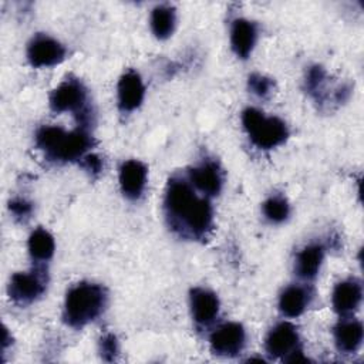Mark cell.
I'll return each instance as SVG.
<instances>
[{"mask_svg": "<svg viewBox=\"0 0 364 364\" xmlns=\"http://www.w3.org/2000/svg\"><path fill=\"white\" fill-rule=\"evenodd\" d=\"M164 205L169 226L179 235L202 239L209 232L213 219L210 202L199 196L188 179L172 176L168 181Z\"/></svg>", "mask_w": 364, "mask_h": 364, "instance_id": "6da1fadb", "label": "cell"}, {"mask_svg": "<svg viewBox=\"0 0 364 364\" xmlns=\"http://www.w3.org/2000/svg\"><path fill=\"white\" fill-rule=\"evenodd\" d=\"M92 138L85 128L67 132L54 125H44L36 134V145L44 151L50 161L73 162L82 159L90 149Z\"/></svg>", "mask_w": 364, "mask_h": 364, "instance_id": "7a4b0ae2", "label": "cell"}, {"mask_svg": "<svg viewBox=\"0 0 364 364\" xmlns=\"http://www.w3.org/2000/svg\"><path fill=\"white\" fill-rule=\"evenodd\" d=\"M107 293L102 286L95 283H78L73 286L64 301V321L75 328H80L95 320L104 310Z\"/></svg>", "mask_w": 364, "mask_h": 364, "instance_id": "3957f363", "label": "cell"}, {"mask_svg": "<svg viewBox=\"0 0 364 364\" xmlns=\"http://www.w3.org/2000/svg\"><path fill=\"white\" fill-rule=\"evenodd\" d=\"M242 124L250 141L260 149H272L283 144L289 136L287 125L277 117H266L256 108L242 112Z\"/></svg>", "mask_w": 364, "mask_h": 364, "instance_id": "277c9868", "label": "cell"}, {"mask_svg": "<svg viewBox=\"0 0 364 364\" xmlns=\"http://www.w3.org/2000/svg\"><path fill=\"white\" fill-rule=\"evenodd\" d=\"M50 107L54 112L73 111L82 115L90 111L87 107V90L77 78H67L53 90L50 95Z\"/></svg>", "mask_w": 364, "mask_h": 364, "instance_id": "5b68a950", "label": "cell"}, {"mask_svg": "<svg viewBox=\"0 0 364 364\" xmlns=\"http://www.w3.org/2000/svg\"><path fill=\"white\" fill-rule=\"evenodd\" d=\"M47 286V274L43 269L36 267L27 273H14L10 279L7 291L13 301L18 304H28L38 299Z\"/></svg>", "mask_w": 364, "mask_h": 364, "instance_id": "8992f818", "label": "cell"}, {"mask_svg": "<svg viewBox=\"0 0 364 364\" xmlns=\"http://www.w3.org/2000/svg\"><path fill=\"white\" fill-rule=\"evenodd\" d=\"M246 343V331L240 323L229 321L219 326L209 337V346L215 355L235 357Z\"/></svg>", "mask_w": 364, "mask_h": 364, "instance_id": "52a82bcc", "label": "cell"}, {"mask_svg": "<svg viewBox=\"0 0 364 364\" xmlns=\"http://www.w3.org/2000/svg\"><path fill=\"white\" fill-rule=\"evenodd\" d=\"M64 58V46L47 34L34 36L27 46V60L36 68L55 65Z\"/></svg>", "mask_w": 364, "mask_h": 364, "instance_id": "ba28073f", "label": "cell"}, {"mask_svg": "<svg viewBox=\"0 0 364 364\" xmlns=\"http://www.w3.org/2000/svg\"><path fill=\"white\" fill-rule=\"evenodd\" d=\"M188 181L203 196H215L220 192L223 178L219 165L215 161H203L188 172Z\"/></svg>", "mask_w": 364, "mask_h": 364, "instance_id": "9c48e42d", "label": "cell"}, {"mask_svg": "<svg viewBox=\"0 0 364 364\" xmlns=\"http://www.w3.org/2000/svg\"><path fill=\"white\" fill-rule=\"evenodd\" d=\"M189 304L192 318L198 326H209L219 313L218 296L203 287H195L189 293Z\"/></svg>", "mask_w": 364, "mask_h": 364, "instance_id": "30bf717a", "label": "cell"}, {"mask_svg": "<svg viewBox=\"0 0 364 364\" xmlns=\"http://www.w3.org/2000/svg\"><path fill=\"white\" fill-rule=\"evenodd\" d=\"M299 333L291 323L283 321L276 324L267 334L264 347L266 351L273 357H287L290 353L297 350Z\"/></svg>", "mask_w": 364, "mask_h": 364, "instance_id": "8fae6325", "label": "cell"}, {"mask_svg": "<svg viewBox=\"0 0 364 364\" xmlns=\"http://www.w3.org/2000/svg\"><path fill=\"white\" fill-rule=\"evenodd\" d=\"M118 107L122 112H131L136 109L145 95V87L135 70L125 71L118 81Z\"/></svg>", "mask_w": 364, "mask_h": 364, "instance_id": "7c38bea8", "label": "cell"}, {"mask_svg": "<svg viewBox=\"0 0 364 364\" xmlns=\"http://www.w3.org/2000/svg\"><path fill=\"white\" fill-rule=\"evenodd\" d=\"M146 166L138 159H128L119 168V188L128 199H138L146 185Z\"/></svg>", "mask_w": 364, "mask_h": 364, "instance_id": "4fadbf2b", "label": "cell"}, {"mask_svg": "<svg viewBox=\"0 0 364 364\" xmlns=\"http://www.w3.org/2000/svg\"><path fill=\"white\" fill-rule=\"evenodd\" d=\"M361 297L363 290L360 282L355 279H347L336 284L331 294V303L334 310L344 316L354 311L360 306Z\"/></svg>", "mask_w": 364, "mask_h": 364, "instance_id": "5bb4252c", "label": "cell"}, {"mask_svg": "<svg viewBox=\"0 0 364 364\" xmlns=\"http://www.w3.org/2000/svg\"><path fill=\"white\" fill-rule=\"evenodd\" d=\"M257 37L256 24L246 18H236L230 30V46L239 58H247Z\"/></svg>", "mask_w": 364, "mask_h": 364, "instance_id": "9a60e30c", "label": "cell"}, {"mask_svg": "<svg viewBox=\"0 0 364 364\" xmlns=\"http://www.w3.org/2000/svg\"><path fill=\"white\" fill-rule=\"evenodd\" d=\"M334 341L340 351L355 353L363 343V324L355 318H343L334 327Z\"/></svg>", "mask_w": 364, "mask_h": 364, "instance_id": "2e32d148", "label": "cell"}, {"mask_svg": "<svg viewBox=\"0 0 364 364\" xmlns=\"http://www.w3.org/2000/svg\"><path fill=\"white\" fill-rule=\"evenodd\" d=\"M324 250L320 245H309L303 247L296 257V273L306 280L314 279L323 263Z\"/></svg>", "mask_w": 364, "mask_h": 364, "instance_id": "e0dca14e", "label": "cell"}, {"mask_svg": "<svg viewBox=\"0 0 364 364\" xmlns=\"http://www.w3.org/2000/svg\"><path fill=\"white\" fill-rule=\"evenodd\" d=\"M309 304V291L297 284L289 286L283 290L279 299V310L286 317L300 316Z\"/></svg>", "mask_w": 364, "mask_h": 364, "instance_id": "ac0fdd59", "label": "cell"}, {"mask_svg": "<svg viewBox=\"0 0 364 364\" xmlns=\"http://www.w3.org/2000/svg\"><path fill=\"white\" fill-rule=\"evenodd\" d=\"M55 249L54 237L43 228L36 229L28 237V253L37 263L47 262L53 257Z\"/></svg>", "mask_w": 364, "mask_h": 364, "instance_id": "d6986e66", "label": "cell"}, {"mask_svg": "<svg viewBox=\"0 0 364 364\" xmlns=\"http://www.w3.org/2000/svg\"><path fill=\"white\" fill-rule=\"evenodd\" d=\"M175 9L169 4H159L151 13V28L159 40L168 38L175 28Z\"/></svg>", "mask_w": 364, "mask_h": 364, "instance_id": "ffe728a7", "label": "cell"}, {"mask_svg": "<svg viewBox=\"0 0 364 364\" xmlns=\"http://www.w3.org/2000/svg\"><path fill=\"white\" fill-rule=\"evenodd\" d=\"M262 210H263L264 218L269 222L282 223L287 219V216L290 213V206H289V202L286 200V198H283L280 195H274L263 202Z\"/></svg>", "mask_w": 364, "mask_h": 364, "instance_id": "44dd1931", "label": "cell"}, {"mask_svg": "<svg viewBox=\"0 0 364 364\" xmlns=\"http://www.w3.org/2000/svg\"><path fill=\"white\" fill-rule=\"evenodd\" d=\"M249 90L257 97H267L273 90V81L262 74H252L247 81Z\"/></svg>", "mask_w": 364, "mask_h": 364, "instance_id": "7402d4cb", "label": "cell"}, {"mask_svg": "<svg viewBox=\"0 0 364 364\" xmlns=\"http://www.w3.org/2000/svg\"><path fill=\"white\" fill-rule=\"evenodd\" d=\"M101 357L107 361H112L118 354V341L112 333H107L102 336L100 341Z\"/></svg>", "mask_w": 364, "mask_h": 364, "instance_id": "603a6c76", "label": "cell"}, {"mask_svg": "<svg viewBox=\"0 0 364 364\" xmlns=\"http://www.w3.org/2000/svg\"><path fill=\"white\" fill-rule=\"evenodd\" d=\"M9 209L14 215V218L23 219V218H28V215L33 210V206H31V203L28 200H26L23 198H16V199L10 200Z\"/></svg>", "mask_w": 364, "mask_h": 364, "instance_id": "cb8c5ba5", "label": "cell"}, {"mask_svg": "<svg viewBox=\"0 0 364 364\" xmlns=\"http://www.w3.org/2000/svg\"><path fill=\"white\" fill-rule=\"evenodd\" d=\"M81 165L85 168V171H88V172L92 173V175L100 173L101 169H102V161H101L100 156L95 155V154L84 155L82 159H81Z\"/></svg>", "mask_w": 364, "mask_h": 364, "instance_id": "d4e9b609", "label": "cell"}]
</instances>
